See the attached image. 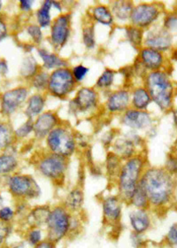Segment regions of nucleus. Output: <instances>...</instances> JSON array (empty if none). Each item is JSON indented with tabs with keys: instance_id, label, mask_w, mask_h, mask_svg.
<instances>
[{
	"instance_id": "obj_2",
	"label": "nucleus",
	"mask_w": 177,
	"mask_h": 248,
	"mask_svg": "<svg viewBox=\"0 0 177 248\" xmlns=\"http://www.w3.org/2000/svg\"><path fill=\"white\" fill-rule=\"evenodd\" d=\"M143 81V85L150 94L151 101L162 112L172 111L177 91L168 71L159 70L148 72Z\"/></svg>"
},
{
	"instance_id": "obj_20",
	"label": "nucleus",
	"mask_w": 177,
	"mask_h": 248,
	"mask_svg": "<svg viewBox=\"0 0 177 248\" xmlns=\"http://www.w3.org/2000/svg\"><path fill=\"white\" fill-rule=\"evenodd\" d=\"M110 148L111 152H113L123 161L142 153L126 134L116 137Z\"/></svg>"
},
{
	"instance_id": "obj_8",
	"label": "nucleus",
	"mask_w": 177,
	"mask_h": 248,
	"mask_svg": "<svg viewBox=\"0 0 177 248\" xmlns=\"http://www.w3.org/2000/svg\"><path fill=\"white\" fill-rule=\"evenodd\" d=\"M163 13V5L158 2H140L134 5L130 24L144 31L151 29Z\"/></svg>"
},
{
	"instance_id": "obj_16",
	"label": "nucleus",
	"mask_w": 177,
	"mask_h": 248,
	"mask_svg": "<svg viewBox=\"0 0 177 248\" xmlns=\"http://www.w3.org/2000/svg\"><path fill=\"white\" fill-rule=\"evenodd\" d=\"M131 88L122 87L108 94L104 103V110L110 114H122L131 108Z\"/></svg>"
},
{
	"instance_id": "obj_27",
	"label": "nucleus",
	"mask_w": 177,
	"mask_h": 248,
	"mask_svg": "<svg viewBox=\"0 0 177 248\" xmlns=\"http://www.w3.org/2000/svg\"><path fill=\"white\" fill-rule=\"evenodd\" d=\"M51 208L50 205H39L30 208L26 217L29 227H45Z\"/></svg>"
},
{
	"instance_id": "obj_54",
	"label": "nucleus",
	"mask_w": 177,
	"mask_h": 248,
	"mask_svg": "<svg viewBox=\"0 0 177 248\" xmlns=\"http://www.w3.org/2000/svg\"><path fill=\"white\" fill-rule=\"evenodd\" d=\"M171 153H173V154L177 157V142L175 143V145H174V147H173L172 152H171Z\"/></svg>"
},
{
	"instance_id": "obj_49",
	"label": "nucleus",
	"mask_w": 177,
	"mask_h": 248,
	"mask_svg": "<svg viewBox=\"0 0 177 248\" xmlns=\"http://www.w3.org/2000/svg\"><path fill=\"white\" fill-rule=\"evenodd\" d=\"M57 248V244L52 242L51 240H49L48 238H45L44 240H43L41 243L38 244L35 248Z\"/></svg>"
},
{
	"instance_id": "obj_18",
	"label": "nucleus",
	"mask_w": 177,
	"mask_h": 248,
	"mask_svg": "<svg viewBox=\"0 0 177 248\" xmlns=\"http://www.w3.org/2000/svg\"><path fill=\"white\" fill-rule=\"evenodd\" d=\"M136 61L140 63L141 66L147 72L166 70L167 59L165 57V53L148 47L143 46L138 51Z\"/></svg>"
},
{
	"instance_id": "obj_38",
	"label": "nucleus",
	"mask_w": 177,
	"mask_h": 248,
	"mask_svg": "<svg viewBox=\"0 0 177 248\" xmlns=\"http://www.w3.org/2000/svg\"><path fill=\"white\" fill-rule=\"evenodd\" d=\"M46 238V233L44 231V228L40 227H29V230L26 233L27 245L30 248H35L38 244L41 243L43 240Z\"/></svg>"
},
{
	"instance_id": "obj_31",
	"label": "nucleus",
	"mask_w": 177,
	"mask_h": 248,
	"mask_svg": "<svg viewBox=\"0 0 177 248\" xmlns=\"http://www.w3.org/2000/svg\"><path fill=\"white\" fill-rule=\"evenodd\" d=\"M124 32L128 42L134 47L137 51H139L142 47L144 46V36L145 31L138 29L131 24L124 26Z\"/></svg>"
},
{
	"instance_id": "obj_44",
	"label": "nucleus",
	"mask_w": 177,
	"mask_h": 248,
	"mask_svg": "<svg viewBox=\"0 0 177 248\" xmlns=\"http://www.w3.org/2000/svg\"><path fill=\"white\" fill-rule=\"evenodd\" d=\"M163 168L167 173L177 177V157L173 153L167 155L165 165Z\"/></svg>"
},
{
	"instance_id": "obj_9",
	"label": "nucleus",
	"mask_w": 177,
	"mask_h": 248,
	"mask_svg": "<svg viewBox=\"0 0 177 248\" xmlns=\"http://www.w3.org/2000/svg\"><path fill=\"white\" fill-rule=\"evenodd\" d=\"M7 186L13 196L23 201L37 200L42 194L41 187L37 180L30 175L15 174L10 176Z\"/></svg>"
},
{
	"instance_id": "obj_42",
	"label": "nucleus",
	"mask_w": 177,
	"mask_h": 248,
	"mask_svg": "<svg viewBox=\"0 0 177 248\" xmlns=\"http://www.w3.org/2000/svg\"><path fill=\"white\" fill-rule=\"evenodd\" d=\"M34 131V121L27 119L26 122L15 130V139L18 140H23L30 135L33 133Z\"/></svg>"
},
{
	"instance_id": "obj_53",
	"label": "nucleus",
	"mask_w": 177,
	"mask_h": 248,
	"mask_svg": "<svg viewBox=\"0 0 177 248\" xmlns=\"http://www.w3.org/2000/svg\"><path fill=\"white\" fill-rule=\"evenodd\" d=\"M173 118H174V124L177 128V109H173Z\"/></svg>"
},
{
	"instance_id": "obj_15",
	"label": "nucleus",
	"mask_w": 177,
	"mask_h": 248,
	"mask_svg": "<svg viewBox=\"0 0 177 248\" xmlns=\"http://www.w3.org/2000/svg\"><path fill=\"white\" fill-rule=\"evenodd\" d=\"M120 124L131 130L139 131L151 129L153 119L148 111H139L131 108L120 114Z\"/></svg>"
},
{
	"instance_id": "obj_57",
	"label": "nucleus",
	"mask_w": 177,
	"mask_h": 248,
	"mask_svg": "<svg viewBox=\"0 0 177 248\" xmlns=\"http://www.w3.org/2000/svg\"><path fill=\"white\" fill-rule=\"evenodd\" d=\"M1 7H2V2L0 1V10H1Z\"/></svg>"
},
{
	"instance_id": "obj_1",
	"label": "nucleus",
	"mask_w": 177,
	"mask_h": 248,
	"mask_svg": "<svg viewBox=\"0 0 177 248\" xmlns=\"http://www.w3.org/2000/svg\"><path fill=\"white\" fill-rule=\"evenodd\" d=\"M139 186L146 191L151 211L162 213L170 207L177 191V177L162 167H149L141 178Z\"/></svg>"
},
{
	"instance_id": "obj_50",
	"label": "nucleus",
	"mask_w": 177,
	"mask_h": 248,
	"mask_svg": "<svg viewBox=\"0 0 177 248\" xmlns=\"http://www.w3.org/2000/svg\"><path fill=\"white\" fill-rule=\"evenodd\" d=\"M9 234V228L6 225H3L0 227V245L5 242V238Z\"/></svg>"
},
{
	"instance_id": "obj_40",
	"label": "nucleus",
	"mask_w": 177,
	"mask_h": 248,
	"mask_svg": "<svg viewBox=\"0 0 177 248\" xmlns=\"http://www.w3.org/2000/svg\"><path fill=\"white\" fill-rule=\"evenodd\" d=\"M27 33L31 38L32 44L36 46H40L44 40V33L41 27L36 24H30L26 28Z\"/></svg>"
},
{
	"instance_id": "obj_33",
	"label": "nucleus",
	"mask_w": 177,
	"mask_h": 248,
	"mask_svg": "<svg viewBox=\"0 0 177 248\" xmlns=\"http://www.w3.org/2000/svg\"><path fill=\"white\" fill-rule=\"evenodd\" d=\"M19 165L15 155L5 153L0 155V175H9L17 170Z\"/></svg>"
},
{
	"instance_id": "obj_24",
	"label": "nucleus",
	"mask_w": 177,
	"mask_h": 248,
	"mask_svg": "<svg viewBox=\"0 0 177 248\" xmlns=\"http://www.w3.org/2000/svg\"><path fill=\"white\" fill-rule=\"evenodd\" d=\"M45 106V93H36L32 94L27 100L26 108L24 110V114L26 115L27 119L34 121L37 118L44 112Z\"/></svg>"
},
{
	"instance_id": "obj_26",
	"label": "nucleus",
	"mask_w": 177,
	"mask_h": 248,
	"mask_svg": "<svg viewBox=\"0 0 177 248\" xmlns=\"http://www.w3.org/2000/svg\"><path fill=\"white\" fill-rule=\"evenodd\" d=\"M131 108L139 111H147L152 101L146 87L144 85H136L131 89Z\"/></svg>"
},
{
	"instance_id": "obj_45",
	"label": "nucleus",
	"mask_w": 177,
	"mask_h": 248,
	"mask_svg": "<svg viewBox=\"0 0 177 248\" xmlns=\"http://www.w3.org/2000/svg\"><path fill=\"white\" fill-rule=\"evenodd\" d=\"M165 242L170 248H177V223L169 228L165 237Z\"/></svg>"
},
{
	"instance_id": "obj_19",
	"label": "nucleus",
	"mask_w": 177,
	"mask_h": 248,
	"mask_svg": "<svg viewBox=\"0 0 177 248\" xmlns=\"http://www.w3.org/2000/svg\"><path fill=\"white\" fill-rule=\"evenodd\" d=\"M128 222L131 232L146 235L152 227L151 209L131 208L128 213Z\"/></svg>"
},
{
	"instance_id": "obj_51",
	"label": "nucleus",
	"mask_w": 177,
	"mask_h": 248,
	"mask_svg": "<svg viewBox=\"0 0 177 248\" xmlns=\"http://www.w3.org/2000/svg\"><path fill=\"white\" fill-rule=\"evenodd\" d=\"M7 35V27L5 22L0 19V41L3 40Z\"/></svg>"
},
{
	"instance_id": "obj_22",
	"label": "nucleus",
	"mask_w": 177,
	"mask_h": 248,
	"mask_svg": "<svg viewBox=\"0 0 177 248\" xmlns=\"http://www.w3.org/2000/svg\"><path fill=\"white\" fill-rule=\"evenodd\" d=\"M84 191L81 186L73 187L64 198L61 205L72 215L82 214L84 206Z\"/></svg>"
},
{
	"instance_id": "obj_32",
	"label": "nucleus",
	"mask_w": 177,
	"mask_h": 248,
	"mask_svg": "<svg viewBox=\"0 0 177 248\" xmlns=\"http://www.w3.org/2000/svg\"><path fill=\"white\" fill-rule=\"evenodd\" d=\"M82 40L84 46L88 50H92L96 46L95 23L88 16V21L84 22L82 29Z\"/></svg>"
},
{
	"instance_id": "obj_7",
	"label": "nucleus",
	"mask_w": 177,
	"mask_h": 248,
	"mask_svg": "<svg viewBox=\"0 0 177 248\" xmlns=\"http://www.w3.org/2000/svg\"><path fill=\"white\" fill-rule=\"evenodd\" d=\"M77 83L74 79L70 67H62L50 72L46 93L54 98L65 99L74 93Z\"/></svg>"
},
{
	"instance_id": "obj_25",
	"label": "nucleus",
	"mask_w": 177,
	"mask_h": 248,
	"mask_svg": "<svg viewBox=\"0 0 177 248\" xmlns=\"http://www.w3.org/2000/svg\"><path fill=\"white\" fill-rule=\"evenodd\" d=\"M88 17L94 23H99L103 26L113 27L115 25V17L108 5L98 4L94 5L88 11Z\"/></svg>"
},
{
	"instance_id": "obj_39",
	"label": "nucleus",
	"mask_w": 177,
	"mask_h": 248,
	"mask_svg": "<svg viewBox=\"0 0 177 248\" xmlns=\"http://www.w3.org/2000/svg\"><path fill=\"white\" fill-rule=\"evenodd\" d=\"M84 228V220L82 217V214L79 215H72L71 222H70V232L68 239H72L76 236L80 235L82 230Z\"/></svg>"
},
{
	"instance_id": "obj_36",
	"label": "nucleus",
	"mask_w": 177,
	"mask_h": 248,
	"mask_svg": "<svg viewBox=\"0 0 177 248\" xmlns=\"http://www.w3.org/2000/svg\"><path fill=\"white\" fill-rule=\"evenodd\" d=\"M15 140V130L10 124L0 123V150L7 149Z\"/></svg>"
},
{
	"instance_id": "obj_29",
	"label": "nucleus",
	"mask_w": 177,
	"mask_h": 248,
	"mask_svg": "<svg viewBox=\"0 0 177 248\" xmlns=\"http://www.w3.org/2000/svg\"><path fill=\"white\" fill-rule=\"evenodd\" d=\"M52 0H44L41 3L40 6L37 8L36 12V21L37 24L42 29L50 28L52 25L53 18H52Z\"/></svg>"
},
{
	"instance_id": "obj_46",
	"label": "nucleus",
	"mask_w": 177,
	"mask_h": 248,
	"mask_svg": "<svg viewBox=\"0 0 177 248\" xmlns=\"http://www.w3.org/2000/svg\"><path fill=\"white\" fill-rule=\"evenodd\" d=\"M130 241L131 247L133 248H145L146 247V239L145 235L131 232L130 235Z\"/></svg>"
},
{
	"instance_id": "obj_23",
	"label": "nucleus",
	"mask_w": 177,
	"mask_h": 248,
	"mask_svg": "<svg viewBox=\"0 0 177 248\" xmlns=\"http://www.w3.org/2000/svg\"><path fill=\"white\" fill-rule=\"evenodd\" d=\"M108 5L113 13V16L115 17V24L119 23L124 26L130 24L131 13L135 5L134 2L126 0L113 1L110 2Z\"/></svg>"
},
{
	"instance_id": "obj_52",
	"label": "nucleus",
	"mask_w": 177,
	"mask_h": 248,
	"mask_svg": "<svg viewBox=\"0 0 177 248\" xmlns=\"http://www.w3.org/2000/svg\"><path fill=\"white\" fill-rule=\"evenodd\" d=\"M8 72V66H7V63L1 60L0 61V74L2 75H5L6 73Z\"/></svg>"
},
{
	"instance_id": "obj_48",
	"label": "nucleus",
	"mask_w": 177,
	"mask_h": 248,
	"mask_svg": "<svg viewBox=\"0 0 177 248\" xmlns=\"http://www.w3.org/2000/svg\"><path fill=\"white\" fill-rule=\"evenodd\" d=\"M34 4H35V1L33 0H21L19 3V5L23 12H30Z\"/></svg>"
},
{
	"instance_id": "obj_11",
	"label": "nucleus",
	"mask_w": 177,
	"mask_h": 248,
	"mask_svg": "<svg viewBox=\"0 0 177 248\" xmlns=\"http://www.w3.org/2000/svg\"><path fill=\"white\" fill-rule=\"evenodd\" d=\"M72 16L63 13L56 16L50 27L49 42L54 52H57L68 44L72 31Z\"/></svg>"
},
{
	"instance_id": "obj_41",
	"label": "nucleus",
	"mask_w": 177,
	"mask_h": 248,
	"mask_svg": "<svg viewBox=\"0 0 177 248\" xmlns=\"http://www.w3.org/2000/svg\"><path fill=\"white\" fill-rule=\"evenodd\" d=\"M162 27L172 36L173 34H177V11L166 15Z\"/></svg>"
},
{
	"instance_id": "obj_21",
	"label": "nucleus",
	"mask_w": 177,
	"mask_h": 248,
	"mask_svg": "<svg viewBox=\"0 0 177 248\" xmlns=\"http://www.w3.org/2000/svg\"><path fill=\"white\" fill-rule=\"evenodd\" d=\"M37 54L41 61L43 69L46 71H53L59 68L69 67L68 60L60 57L57 52L49 51L46 48L38 47L37 49Z\"/></svg>"
},
{
	"instance_id": "obj_17",
	"label": "nucleus",
	"mask_w": 177,
	"mask_h": 248,
	"mask_svg": "<svg viewBox=\"0 0 177 248\" xmlns=\"http://www.w3.org/2000/svg\"><path fill=\"white\" fill-rule=\"evenodd\" d=\"M61 123V120L55 111H44L34 120V138L38 141L45 140L52 129L56 128Z\"/></svg>"
},
{
	"instance_id": "obj_10",
	"label": "nucleus",
	"mask_w": 177,
	"mask_h": 248,
	"mask_svg": "<svg viewBox=\"0 0 177 248\" xmlns=\"http://www.w3.org/2000/svg\"><path fill=\"white\" fill-rule=\"evenodd\" d=\"M125 202L116 194H110L101 200L102 222L104 227L111 228L116 231L121 227Z\"/></svg>"
},
{
	"instance_id": "obj_30",
	"label": "nucleus",
	"mask_w": 177,
	"mask_h": 248,
	"mask_svg": "<svg viewBox=\"0 0 177 248\" xmlns=\"http://www.w3.org/2000/svg\"><path fill=\"white\" fill-rule=\"evenodd\" d=\"M41 69H42V66L41 64L38 63L37 59L34 56L30 55L24 58L23 62L21 63L20 74L21 78H24L25 80H28L30 82Z\"/></svg>"
},
{
	"instance_id": "obj_56",
	"label": "nucleus",
	"mask_w": 177,
	"mask_h": 248,
	"mask_svg": "<svg viewBox=\"0 0 177 248\" xmlns=\"http://www.w3.org/2000/svg\"><path fill=\"white\" fill-rule=\"evenodd\" d=\"M25 248V247H24V246H16V247H14V248Z\"/></svg>"
},
{
	"instance_id": "obj_47",
	"label": "nucleus",
	"mask_w": 177,
	"mask_h": 248,
	"mask_svg": "<svg viewBox=\"0 0 177 248\" xmlns=\"http://www.w3.org/2000/svg\"><path fill=\"white\" fill-rule=\"evenodd\" d=\"M15 211L13 208L4 206L0 210V221L5 223L10 222L15 217Z\"/></svg>"
},
{
	"instance_id": "obj_35",
	"label": "nucleus",
	"mask_w": 177,
	"mask_h": 248,
	"mask_svg": "<svg viewBox=\"0 0 177 248\" xmlns=\"http://www.w3.org/2000/svg\"><path fill=\"white\" fill-rule=\"evenodd\" d=\"M115 77H116V72L115 70L111 68L104 69L98 78L95 84V88L98 91H108L114 85Z\"/></svg>"
},
{
	"instance_id": "obj_4",
	"label": "nucleus",
	"mask_w": 177,
	"mask_h": 248,
	"mask_svg": "<svg viewBox=\"0 0 177 248\" xmlns=\"http://www.w3.org/2000/svg\"><path fill=\"white\" fill-rule=\"evenodd\" d=\"M45 151L53 155L70 159L78 149L76 135L73 129L65 123H61L47 136L44 140Z\"/></svg>"
},
{
	"instance_id": "obj_43",
	"label": "nucleus",
	"mask_w": 177,
	"mask_h": 248,
	"mask_svg": "<svg viewBox=\"0 0 177 248\" xmlns=\"http://www.w3.org/2000/svg\"><path fill=\"white\" fill-rule=\"evenodd\" d=\"M71 72L73 75L74 79L78 84V83L84 82L85 78H87L89 69H88V67L84 66L83 64H79L71 68Z\"/></svg>"
},
{
	"instance_id": "obj_37",
	"label": "nucleus",
	"mask_w": 177,
	"mask_h": 248,
	"mask_svg": "<svg viewBox=\"0 0 177 248\" xmlns=\"http://www.w3.org/2000/svg\"><path fill=\"white\" fill-rule=\"evenodd\" d=\"M50 72L44 69H41L37 75L30 81L32 88L36 91V93H45L49 83Z\"/></svg>"
},
{
	"instance_id": "obj_3",
	"label": "nucleus",
	"mask_w": 177,
	"mask_h": 248,
	"mask_svg": "<svg viewBox=\"0 0 177 248\" xmlns=\"http://www.w3.org/2000/svg\"><path fill=\"white\" fill-rule=\"evenodd\" d=\"M147 168L148 165L145 153L138 154L123 161L115 185L117 194L125 202L126 205H128L131 197L137 189Z\"/></svg>"
},
{
	"instance_id": "obj_6",
	"label": "nucleus",
	"mask_w": 177,
	"mask_h": 248,
	"mask_svg": "<svg viewBox=\"0 0 177 248\" xmlns=\"http://www.w3.org/2000/svg\"><path fill=\"white\" fill-rule=\"evenodd\" d=\"M71 217L72 214L61 204L52 207L44 227L46 238L57 245L68 239Z\"/></svg>"
},
{
	"instance_id": "obj_5",
	"label": "nucleus",
	"mask_w": 177,
	"mask_h": 248,
	"mask_svg": "<svg viewBox=\"0 0 177 248\" xmlns=\"http://www.w3.org/2000/svg\"><path fill=\"white\" fill-rule=\"evenodd\" d=\"M34 165L39 176L60 186L66 180L69 160L44 150L36 158Z\"/></svg>"
},
{
	"instance_id": "obj_34",
	"label": "nucleus",
	"mask_w": 177,
	"mask_h": 248,
	"mask_svg": "<svg viewBox=\"0 0 177 248\" xmlns=\"http://www.w3.org/2000/svg\"><path fill=\"white\" fill-rule=\"evenodd\" d=\"M128 206H131L132 208L138 209H151L148 197L146 195V191L143 190L140 186H138L134 194L131 197L130 202L128 203Z\"/></svg>"
},
{
	"instance_id": "obj_14",
	"label": "nucleus",
	"mask_w": 177,
	"mask_h": 248,
	"mask_svg": "<svg viewBox=\"0 0 177 248\" xmlns=\"http://www.w3.org/2000/svg\"><path fill=\"white\" fill-rule=\"evenodd\" d=\"M30 97V90L26 86H19L5 92L1 97V110L5 115H11L26 103Z\"/></svg>"
},
{
	"instance_id": "obj_28",
	"label": "nucleus",
	"mask_w": 177,
	"mask_h": 248,
	"mask_svg": "<svg viewBox=\"0 0 177 248\" xmlns=\"http://www.w3.org/2000/svg\"><path fill=\"white\" fill-rule=\"evenodd\" d=\"M123 160L119 158L113 152L109 151L104 160V172L111 183L115 184L117 176L120 173Z\"/></svg>"
},
{
	"instance_id": "obj_13",
	"label": "nucleus",
	"mask_w": 177,
	"mask_h": 248,
	"mask_svg": "<svg viewBox=\"0 0 177 248\" xmlns=\"http://www.w3.org/2000/svg\"><path fill=\"white\" fill-rule=\"evenodd\" d=\"M144 46L165 53L172 49L173 36L163 27L160 29L151 27V29L145 31Z\"/></svg>"
},
{
	"instance_id": "obj_12",
	"label": "nucleus",
	"mask_w": 177,
	"mask_h": 248,
	"mask_svg": "<svg viewBox=\"0 0 177 248\" xmlns=\"http://www.w3.org/2000/svg\"><path fill=\"white\" fill-rule=\"evenodd\" d=\"M100 104L99 91L95 87H81L69 103V110L74 114H86L98 108Z\"/></svg>"
},
{
	"instance_id": "obj_55",
	"label": "nucleus",
	"mask_w": 177,
	"mask_h": 248,
	"mask_svg": "<svg viewBox=\"0 0 177 248\" xmlns=\"http://www.w3.org/2000/svg\"><path fill=\"white\" fill-rule=\"evenodd\" d=\"M3 207H4V200H3L2 196L0 195V210H1V208Z\"/></svg>"
}]
</instances>
